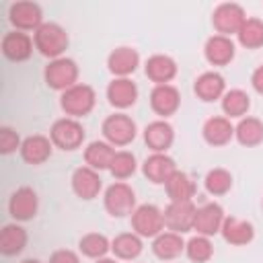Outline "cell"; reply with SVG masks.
I'll return each mask as SVG.
<instances>
[{
	"mask_svg": "<svg viewBox=\"0 0 263 263\" xmlns=\"http://www.w3.org/2000/svg\"><path fill=\"white\" fill-rule=\"evenodd\" d=\"M226 216H224V210L222 205L218 203H203L201 208H197L195 212V222H193V230L201 236H214L216 232L222 230V224H224Z\"/></svg>",
	"mask_w": 263,
	"mask_h": 263,
	"instance_id": "12",
	"label": "cell"
},
{
	"mask_svg": "<svg viewBox=\"0 0 263 263\" xmlns=\"http://www.w3.org/2000/svg\"><path fill=\"white\" fill-rule=\"evenodd\" d=\"M103 201H105V210L111 216H115V218L132 216L134 210L138 208L136 205V193H134V189L127 183H123V181H115L113 185H109L105 189Z\"/></svg>",
	"mask_w": 263,
	"mask_h": 263,
	"instance_id": "3",
	"label": "cell"
},
{
	"mask_svg": "<svg viewBox=\"0 0 263 263\" xmlns=\"http://www.w3.org/2000/svg\"><path fill=\"white\" fill-rule=\"evenodd\" d=\"M21 138H18V134L12 129V127H8V125H2L0 127V152L2 154H10V152H14L16 148L21 150Z\"/></svg>",
	"mask_w": 263,
	"mask_h": 263,
	"instance_id": "38",
	"label": "cell"
},
{
	"mask_svg": "<svg viewBox=\"0 0 263 263\" xmlns=\"http://www.w3.org/2000/svg\"><path fill=\"white\" fill-rule=\"evenodd\" d=\"M8 18L16 31H37L43 25L41 6L35 2H14L8 10Z\"/></svg>",
	"mask_w": 263,
	"mask_h": 263,
	"instance_id": "10",
	"label": "cell"
},
{
	"mask_svg": "<svg viewBox=\"0 0 263 263\" xmlns=\"http://www.w3.org/2000/svg\"><path fill=\"white\" fill-rule=\"evenodd\" d=\"M33 41H35V49H39L41 55L58 60L68 47V33L58 23H43L33 33Z\"/></svg>",
	"mask_w": 263,
	"mask_h": 263,
	"instance_id": "1",
	"label": "cell"
},
{
	"mask_svg": "<svg viewBox=\"0 0 263 263\" xmlns=\"http://www.w3.org/2000/svg\"><path fill=\"white\" fill-rule=\"evenodd\" d=\"M132 228L142 238H156L164 232V216L152 203H142L132 214Z\"/></svg>",
	"mask_w": 263,
	"mask_h": 263,
	"instance_id": "4",
	"label": "cell"
},
{
	"mask_svg": "<svg viewBox=\"0 0 263 263\" xmlns=\"http://www.w3.org/2000/svg\"><path fill=\"white\" fill-rule=\"evenodd\" d=\"M33 43L25 31H8L2 37V53L12 62H23L33 53Z\"/></svg>",
	"mask_w": 263,
	"mask_h": 263,
	"instance_id": "16",
	"label": "cell"
},
{
	"mask_svg": "<svg viewBox=\"0 0 263 263\" xmlns=\"http://www.w3.org/2000/svg\"><path fill=\"white\" fill-rule=\"evenodd\" d=\"M203 185H205L208 193H212V195H224L232 187V175L226 168H212L205 175Z\"/></svg>",
	"mask_w": 263,
	"mask_h": 263,
	"instance_id": "36",
	"label": "cell"
},
{
	"mask_svg": "<svg viewBox=\"0 0 263 263\" xmlns=\"http://www.w3.org/2000/svg\"><path fill=\"white\" fill-rule=\"evenodd\" d=\"M166 193L171 197V201H191L193 193H195V185L191 181V177L183 171H177L166 183Z\"/></svg>",
	"mask_w": 263,
	"mask_h": 263,
	"instance_id": "31",
	"label": "cell"
},
{
	"mask_svg": "<svg viewBox=\"0 0 263 263\" xmlns=\"http://www.w3.org/2000/svg\"><path fill=\"white\" fill-rule=\"evenodd\" d=\"M107 99L117 109H127L138 99V86L129 78H113L107 86Z\"/></svg>",
	"mask_w": 263,
	"mask_h": 263,
	"instance_id": "21",
	"label": "cell"
},
{
	"mask_svg": "<svg viewBox=\"0 0 263 263\" xmlns=\"http://www.w3.org/2000/svg\"><path fill=\"white\" fill-rule=\"evenodd\" d=\"M238 43L247 49H257L263 45V21L261 18H247L236 33Z\"/></svg>",
	"mask_w": 263,
	"mask_h": 263,
	"instance_id": "34",
	"label": "cell"
},
{
	"mask_svg": "<svg viewBox=\"0 0 263 263\" xmlns=\"http://www.w3.org/2000/svg\"><path fill=\"white\" fill-rule=\"evenodd\" d=\"M185 251V240L179 232H160L154 240H152V253L162 259V261H168V259H175L179 257L181 253Z\"/></svg>",
	"mask_w": 263,
	"mask_h": 263,
	"instance_id": "26",
	"label": "cell"
},
{
	"mask_svg": "<svg viewBox=\"0 0 263 263\" xmlns=\"http://www.w3.org/2000/svg\"><path fill=\"white\" fill-rule=\"evenodd\" d=\"M251 84H253V88H255L259 95H263V66H259V68L253 70V74H251Z\"/></svg>",
	"mask_w": 263,
	"mask_h": 263,
	"instance_id": "40",
	"label": "cell"
},
{
	"mask_svg": "<svg viewBox=\"0 0 263 263\" xmlns=\"http://www.w3.org/2000/svg\"><path fill=\"white\" fill-rule=\"evenodd\" d=\"M51 148H53V144H51L49 138L35 134V136H29V138L23 140L21 156L29 164H41V162H45L51 156Z\"/></svg>",
	"mask_w": 263,
	"mask_h": 263,
	"instance_id": "23",
	"label": "cell"
},
{
	"mask_svg": "<svg viewBox=\"0 0 263 263\" xmlns=\"http://www.w3.org/2000/svg\"><path fill=\"white\" fill-rule=\"evenodd\" d=\"M49 263H80V257L70 249H58L51 253Z\"/></svg>",
	"mask_w": 263,
	"mask_h": 263,
	"instance_id": "39",
	"label": "cell"
},
{
	"mask_svg": "<svg viewBox=\"0 0 263 263\" xmlns=\"http://www.w3.org/2000/svg\"><path fill=\"white\" fill-rule=\"evenodd\" d=\"M142 236H138L136 232H121L111 240V251L115 253V257L119 259H136L142 253Z\"/></svg>",
	"mask_w": 263,
	"mask_h": 263,
	"instance_id": "30",
	"label": "cell"
},
{
	"mask_svg": "<svg viewBox=\"0 0 263 263\" xmlns=\"http://www.w3.org/2000/svg\"><path fill=\"white\" fill-rule=\"evenodd\" d=\"M201 134H203V140L210 146H224L234 138V125L230 123L228 117L216 115V117H210L203 123Z\"/></svg>",
	"mask_w": 263,
	"mask_h": 263,
	"instance_id": "22",
	"label": "cell"
},
{
	"mask_svg": "<svg viewBox=\"0 0 263 263\" xmlns=\"http://www.w3.org/2000/svg\"><path fill=\"white\" fill-rule=\"evenodd\" d=\"M245 21H247V14H245L242 6L236 2H224V4L216 6V10L212 14V23H214L218 35H226V37H230L232 33H238V29L242 27Z\"/></svg>",
	"mask_w": 263,
	"mask_h": 263,
	"instance_id": "8",
	"label": "cell"
},
{
	"mask_svg": "<svg viewBox=\"0 0 263 263\" xmlns=\"http://www.w3.org/2000/svg\"><path fill=\"white\" fill-rule=\"evenodd\" d=\"M45 82L49 88L53 90H68L70 86L78 84V66L74 60L70 58H58V60H51L47 66H45Z\"/></svg>",
	"mask_w": 263,
	"mask_h": 263,
	"instance_id": "5",
	"label": "cell"
},
{
	"mask_svg": "<svg viewBox=\"0 0 263 263\" xmlns=\"http://www.w3.org/2000/svg\"><path fill=\"white\" fill-rule=\"evenodd\" d=\"M103 136L111 146H127L136 138V123L125 113L109 115L103 121Z\"/></svg>",
	"mask_w": 263,
	"mask_h": 263,
	"instance_id": "7",
	"label": "cell"
},
{
	"mask_svg": "<svg viewBox=\"0 0 263 263\" xmlns=\"http://www.w3.org/2000/svg\"><path fill=\"white\" fill-rule=\"evenodd\" d=\"M173 140H175L173 125L164 119L150 121L144 129V142L148 144V148L152 152H166V148H171Z\"/></svg>",
	"mask_w": 263,
	"mask_h": 263,
	"instance_id": "17",
	"label": "cell"
},
{
	"mask_svg": "<svg viewBox=\"0 0 263 263\" xmlns=\"http://www.w3.org/2000/svg\"><path fill=\"white\" fill-rule=\"evenodd\" d=\"M95 103H97V95H95L92 86L82 84V82H78V84L70 86L68 90H64L62 99H60V105L66 111V115L74 117V119L88 115L92 111Z\"/></svg>",
	"mask_w": 263,
	"mask_h": 263,
	"instance_id": "2",
	"label": "cell"
},
{
	"mask_svg": "<svg viewBox=\"0 0 263 263\" xmlns=\"http://www.w3.org/2000/svg\"><path fill=\"white\" fill-rule=\"evenodd\" d=\"M185 253L193 263H205L214 255V245H212L210 236L197 234V236H193L185 242Z\"/></svg>",
	"mask_w": 263,
	"mask_h": 263,
	"instance_id": "35",
	"label": "cell"
},
{
	"mask_svg": "<svg viewBox=\"0 0 263 263\" xmlns=\"http://www.w3.org/2000/svg\"><path fill=\"white\" fill-rule=\"evenodd\" d=\"M222 236L226 242L234 245V247H242V245H249L253 238H255V228L251 222L247 220H240V218H226L224 224H222Z\"/></svg>",
	"mask_w": 263,
	"mask_h": 263,
	"instance_id": "25",
	"label": "cell"
},
{
	"mask_svg": "<svg viewBox=\"0 0 263 263\" xmlns=\"http://www.w3.org/2000/svg\"><path fill=\"white\" fill-rule=\"evenodd\" d=\"M37 193L31 187H18L8 199V214L16 222H27L37 214Z\"/></svg>",
	"mask_w": 263,
	"mask_h": 263,
	"instance_id": "13",
	"label": "cell"
},
{
	"mask_svg": "<svg viewBox=\"0 0 263 263\" xmlns=\"http://www.w3.org/2000/svg\"><path fill=\"white\" fill-rule=\"evenodd\" d=\"M203 55L212 66H226L234 58V43L226 35H212L203 45Z\"/></svg>",
	"mask_w": 263,
	"mask_h": 263,
	"instance_id": "18",
	"label": "cell"
},
{
	"mask_svg": "<svg viewBox=\"0 0 263 263\" xmlns=\"http://www.w3.org/2000/svg\"><path fill=\"white\" fill-rule=\"evenodd\" d=\"M49 140L53 146L62 150H76L84 142V127L78 119L74 117H62L53 121L49 129Z\"/></svg>",
	"mask_w": 263,
	"mask_h": 263,
	"instance_id": "6",
	"label": "cell"
},
{
	"mask_svg": "<svg viewBox=\"0 0 263 263\" xmlns=\"http://www.w3.org/2000/svg\"><path fill=\"white\" fill-rule=\"evenodd\" d=\"M103 187V181L99 177V171L90 166H80L72 173V191L80 199H95Z\"/></svg>",
	"mask_w": 263,
	"mask_h": 263,
	"instance_id": "15",
	"label": "cell"
},
{
	"mask_svg": "<svg viewBox=\"0 0 263 263\" xmlns=\"http://www.w3.org/2000/svg\"><path fill=\"white\" fill-rule=\"evenodd\" d=\"M234 138L242 146H257L263 142V121L257 117H242L234 127Z\"/></svg>",
	"mask_w": 263,
	"mask_h": 263,
	"instance_id": "29",
	"label": "cell"
},
{
	"mask_svg": "<svg viewBox=\"0 0 263 263\" xmlns=\"http://www.w3.org/2000/svg\"><path fill=\"white\" fill-rule=\"evenodd\" d=\"M193 90H195V95H197L201 101L212 103V101L224 97L226 84H224V78H222L218 72H203V74H199V76L195 78Z\"/></svg>",
	"mask_w": 263,
	"mask_h": 263,
	"instance_id": "24",
	"label": "cell"
},
{
	"mask_svg": "<svg viewBox=\"0 0 263 263\" xmlns=\"http://www.w3.org/2000/svg\"><path fill=\"white\" fill-rule=\"evenodd\" d=\"M142 171H144V177L148 181H152L154 185H164L177 173V164H175V160L168 154H164V152H152L144 160Z\"/></svg>",
	"mask_w": 263,
	"mask_h": 263,
	"instance_id": "11",
	"label": "cell"
},
{
	"mask_svg": "<svg viewBox=\"0 0 263 263\" xmlns=\"http://www.w3.org/2000/svg\"><path fill=\"white\" fill-rule=\"evenodd\" d=\"M140 64V55L134 47H117L107 58V68L117 78H127L132 72H136Z\"/></svg>",
	"mask_w": 263,
	"mask_h": 263,
	"instance_id": "19",
	"label": "cell"
},
{
	"mask_svg": "<svg viewBox=\"0 0 263 263\" xmlns=\"http://www.w3.org/2000/svg\"><path fill=\"white\" fill-rule=\"evenodd\" d=\"M95 263H117L115 259H109V257H103V259H97Z\"/></svg>",
	"mask_w": 263,
	"mask_h": 263,
	"instance_id": "41",
	"label": "cell"
},
{
	"mask_svg": "<svg viewBox=\"0 0 263 263\" xmlns=\"http://www.w3.org/2000/svg\"><path fill=\"white\" fill-rule=\"evenodd\" d=\"M78 249H80L82 255H86L90 259H103L107 255V251L111 249V242L105 234L88 232L78 240Z\"/></svg>",
	"mask_w": 263,
	"mask_h": 263,
	"instance_id": "33",
	"label": "cell"
},
{
	"mask_svg": "<svg viewBox=\"0 0 263 263\" xmlns=\"http://www.w3.org/2000/svg\"><path fill=\"white\" fill-rule=\"evenodd\" d=\"M181 105V95L173 84H154L150 92V107L156 115H173Z\"/></svg>",
	"mask_w": 263,
	"mask_h": 263,
	"instance_id": "14",
	"label": "cell"
},
{
	"mask_svg": "<svg viewBox=\"0 0 263 263\" xmlns=\"http://www.w3.org/2000/svg\"><path fill=\"white\" fill-rule=\"evenodd\" d=\"M144 70H146V76L154 84H168L177 76V62L171 55L156 53V55L146 60Z\"/></svg>",
	"mask_w": 263,
	"mask_h": 263,
	"instance_id": "20",
	"label": "cell"
},
{
	"mask_svg": "<svg viewBox=\"0 0 263 263\" xmlns=\"http://www.w3.org/2000/svg\"><path fill=\"white\" fill-rule=\"evenodd\" d=\"M27 245V230L21 224H6L0 230V251L4 255H18Z\"/></svg>",
	"mask_w": 263,
	"mask_h": 263,
	"instance_id": "28",
	"label": "cell"
},
{
	"mask_svg": "<svg viewBox=\"0 0 263 263\" xmlns=\"http://www.w3.org/2000/svg\"><path fill=\"white\" fill-rule=\"evenodd\" d=\"M21 263H41L39 259H25V261H21Z\"/></svg>",
	"mask_w": 263,
	"mask_h": 263,
	"instance_id": "42",
	"label": "cell"
},
{
	"mask_svg": "<svg viewBox=\"0 0 263 263\" xmlns=\"http://www.w3.org/2000/svg\"><path fill=\"white\" fill-rule=\"evenodd\" d=\"M136 166H138L136 164V156L132 152H127V150H119V152H115L109 171H111V175L115 179L123 181V179H127V177H132L136 173Z\"/></svg>",
	"mask_w": 263,
	"mask_h": 263,
	"instance_id": "37",
	"label": "cell"
},
{
	"mask_svg": "<svg viewBox=\"0 0 263 263\" xmlns=\"http://www.w3.org/2000/svg\"><path fill=\"white\" fill-rule=\"evenodd\" d=\"M115 156V146H111L109 142H90L84 150V160L86 166L95 168V171H103L109 168Z\"/></svg>",
	"mask_w": 263,
	"mask_h": 263,
	"instance_id": "27",
	"label": "cell"
},
{
	"mask_svg": "<svg viewBox=\"0 0 263 263\" xmlns=\"http://www.w3.org/2000/svg\"><path fill=\"white\" fill-rule=\"evenodd\" d=\"M251 107V99L245 90L240 88H232V90H226L224 97H222V111L230 117H247V111Z\"/></svg>",
	"mask_w": 263,
	"mask_h": 263,
	"instance_id": "32",
	"label": "cell"
},
{
	"mask_svg": "<svg viewBox=\"0 0 263 263\" xmlns=\"http://www.w3.org/2000/svg\"><path fill=\"white\" fill-rule=\"evenodd\" d=\"M195 212H197V208L193 205V201H171L162 212L164 226L171 232H179V234L193 230Z\"/></svg>",
	"mask_w": 263,
	"mask_h": 263,
	"instance_id": "9",
	"label": "cell"
}]
</instances>
